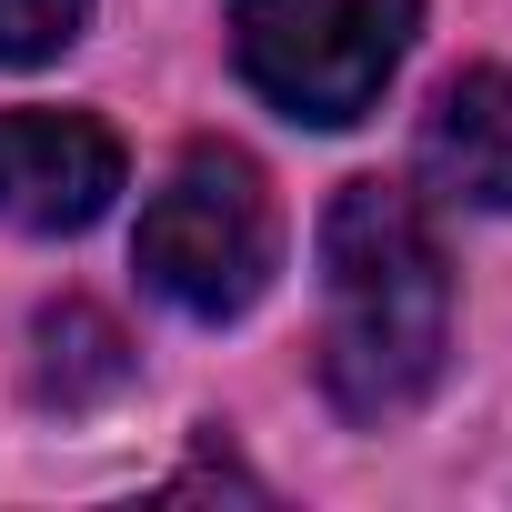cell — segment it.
<instances>
[{"label": "cell", "instance_id": "2", "mask_svg": "<svg viewBox=\"0 0 512 512\" xmlns=\"http://www.w3.org/2000/svg\"><path fill=\"white\" fill-rule=\"evenodd\" d=\"M131 262H141V282L171 312L241 322L272 292V262H282V211H272L262 161L231 151V141H191L171 161V181L151 191V211H141Z\"/></svg>", "mask_w": 512, "mask_h": 512}, {"label": "cell", "instance_id": "7", "mask_svg": "<svg viewBox=\"0 0 512 512\" xmlns=\"http://www.w3.org/2000/svg\"><path fill=\"white\" fill-rule=\"evenodd\" d=\"M91 0H0V71H41L81 41Z\"/></svg>", "mask_w": 512, "mask_h": 512}, {"label": "cell", "instance_id": "3", "mask_svg": "<svg viewBox=\"0 0 512 512\" xmlns=\"http://www.w3.org/2000/svg\"><path fill=\"white\" fill-rule=\"evenodd\" d=\"M422 31V0H231V61L282 121L352 131Z\"/></svg>", "mask_w": 512, "mask_h": 512}, {"label": "cell", "instance_id": "6", "mask_svg": "<svg viewBox=\"0 0 512 512\" xmlns=\"http://www.w3.org/2000/svg\"><path fill=\"white\" fill-rule=\"evenodd\" d=\"M31 342H41L31 392L61 402V412H91V402H111V392L131 382V342H121V322H111L101 302H51Z\"/></svg>", "mask_w": 512, "mask_h": 512}, {"label": "cell", "instance_id": "5", "mask_svg": "<svg viewBox=\"0 0 512 512\" xmlns=\"http://www.w3.org/2000/svg\"><path fill=\"white\" fill-rule=\"evenodd\" d=\"M422 181L462 211H512V71H452L422 121Z\"/></svg>", "mask_w": 512, "mask_h": 512}, {"label": "cell", "instance_id": "4", "mask_svg": "<svg viewBox=\"0 0 512 512\" xmlns=\"http://www.w3.org/2000/svg\"><path fill=\"white\" fill-rule=\"evenodd\" d=\"M121 201V141L91 111H0V231H91Z\"/></svg>", "mask_w": 512, "mask_h": 512}, {"label": "cell", "instance_id": "1", "mask_svg": "<svg viewBox=\"0 0 512 512\" xmlns=\"http://www.w3.org/2000/svg\"><path fill=\"white\" fill-rule=\"evenodd\" d=\"M452 362V272L412 191L342 181L322 211V392L352 422H402Z\"/></svg>", "mask_w": 512, "mask_h": 512}]
</instances>
